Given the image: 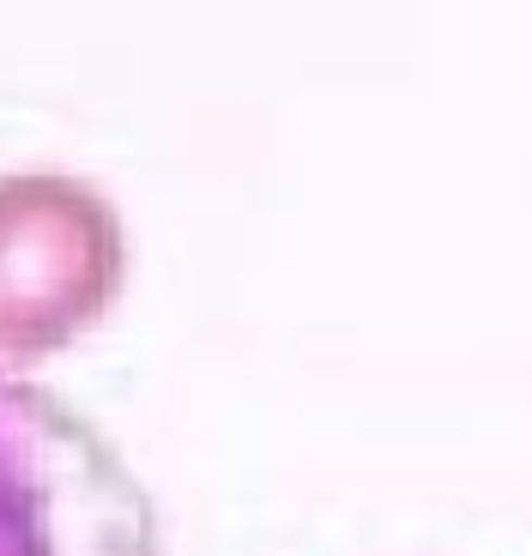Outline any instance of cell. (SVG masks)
Listing matches in <instances>:
<instances>
[{"label":"cell","instance_id":"1","mask_svg":"<svg viewBox=\"0 0 532 556\" xmlns=\"http://www.w3.org/2000/svg\"><path fill=\"white\" fill-rule=\"evenodd\" d=\"M0 556H164L157 508L61 393L0 369Z\"/></svg>","mask_w":532,"mask_h":556},{"label":"cell","instance_id":"2","mask_svg":"<svg viewBox=\"0 0 532 556\" xmlns=\"http://www.w3.org/2000/svg\"><path fill=\"white\" fill-rule=\"evenodd\" d=\"M127 278L115 206L79 176H0V357H49L98 327Z\"/></svg>","mask_w":532,"mask_h":556}]
</instances>
